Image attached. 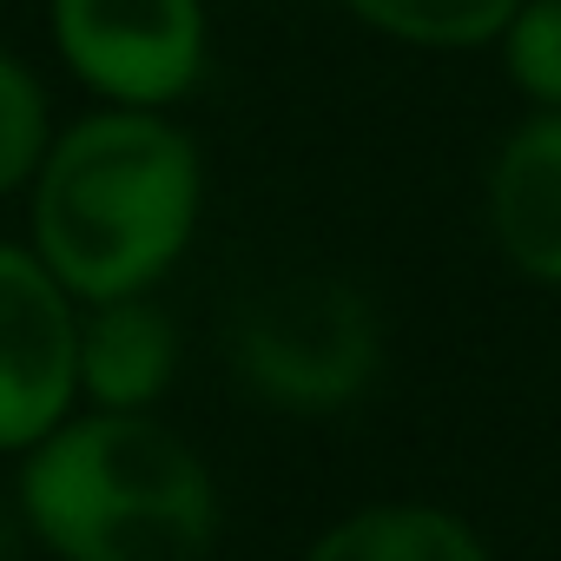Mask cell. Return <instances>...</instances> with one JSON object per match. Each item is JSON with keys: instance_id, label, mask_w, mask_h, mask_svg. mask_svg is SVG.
<instances>
[{"instance_id": "cell-1", "label": "cell", "mask_w": 561, "mask_h": 561, "mask_svg": "<svg viewBox=\"0 0 561 561\" xmlns=\"http://www.w3.org/2000/svg\"><path fill=\"white\" fill-rule=\"evenodd\" d=\"M27 244L80 305L159 291L198 238V139L152 106H100L54 133L27 185Z\"/></svg>"}, {"instance_id": "cell-2", "label": "cell", "mask_w": 561, "mask_h": 561, "mask_svg": "<svg viewBox=\"0 0 561 561\" xmlns=\"http://www.w3.org/2000/svg\"><path fill=\"white\" fill-rule=\"evenodd\" d=\"M14 508L54 561H211V462L152 410H73L21 456Z\"/></svg>"}, {"instance_id": "cell-3", "label": "cell", "mask_w": 561, "mask_h": 561, "mask_svg": "<svg viewBox=\"0 0 561 561\" xmlns=\"http://www.w3.org/2000/svg\"><path fill=\"white\" fill-rule=\"evenodd\" d=\"M225 364L264 410L337 416L383 377V311L357 277L285 271L231 311Z\"/></svg>"}, {"instance_id": "cell-4", "label": "cell", "mask_w": 561, "mask_h": 561, "mask_svg": "<svg viewBox=\"0 0 561 561\" xmlns=\"http://www.w3.org/2000/svg\"><path fill=\"white\" fill-rule=\"evenodd\" d=\"M47 41L100 106L172 113L211 54L205 0H47Z\"/></svg>"}, {"instance_id": "cell-5", "label": "cell", "mask_w": 561, "mask_h": 561, "mask_svg": "<svg viewBox=\"0 0 561 561\" xmlns=\"http://www.w3.org/2000/svg\"><path fill=\"white\" fill-rule=\"evenodd\" d=\"M80 318L47 257L0 238V456H27L80 410Z\"/></svg>"}, {"instance_id": "cell-6", "label": "cell", "mask_w": 561, "mask_h": 561, "mask_svg": "<svg viewBox=\"0 0 561 561\" xmlns=\"http://www.w3.org/2000/svg\"><path fill=\"white\" fill-rule=\"evenodd\" d=\"M482 225L515 277L561 291V106H535L502 133L482 172Z\"/></svg>"}, {"instance_id": "cell-7", "label": "cell", "mask_w": 561, "mask_h": 561, "mask_svg": "<svg viewBox=\"0 0 561 561\" xmlns=\"http://www.w3.org/2000/svg\"><path fill=\"white\" fill-rule=\"evenodd\" d=\"M179 377V324L159 291L87 305L80 318V403L87 410H159Z\"/></svg>"}, {"instance_id": "cell-8", "label": "cell", "mask_w": 561, "mask_h": 561, "mask_svg": "<svg viewBox=\"0 0 561 561\" xmlns=\"http://www.w3.org/2000/svg\"><path fill=\"white\" fill-rule=\"evenodd\" d=\"M305 561H495L476 522L443 502H364L337 515Z\"/></svg>"}, {"instance_id": "cell-9", "label": "cell", "mask_w": 561, "mask_h": 561, "mask_svg": "<svg viewBox=\"0 0 561 561\" xmlns=\"http://www.w3.org/2000/svg\"><path fill=\"white\" fill-rule=\"evenodd\" d=\"M351 21H364L383 41L423 47V54H476L495 47L522 0H337Z\"/></svg>"}, {"instance_id": "cell-10", "label": "cell", "mask_w": 561, "mask_h": 561, "mask_svg": "<svg viewBox=\"0 0 561 561\" xmlns=\"http://www.w3.org/2000/svg\"><path fill=\"white\" fill-rule=\"evenodd\" d=\"M54 100L41 87V73L0 47V198L8 192H27L47 146H54Z\"/></svg>"}, {"instance_id": "cell-11", "label": "cell", "mask_w": 561, "mask_h": 561, "mask_svg": "<svg viewBox=\"0 0 561 561\" xmlns=\"http://www.w3.org/2000/svg\"><path fill=\"white\" fill-rule=\"evenodd\" d=\"M495 47L508 87L528 106H561V0H522Z\"/></svg>"}]
</instances>
